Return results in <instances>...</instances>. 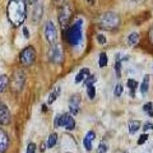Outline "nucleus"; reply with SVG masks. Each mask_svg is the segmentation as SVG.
<instances>
[{"instance_id": "f257e3e1", "label": "nucleus", "mask_w": 153, "mask_h": 153, "mask_svg": "<svg viewBox=\"0 0 153 153\" xmlns=\"http://www.w3.org/2000/svg\"><path fill=\"white\" fill-rule=\"evenodd\" d=\"M7 14L13 26H21L27 17V0H9Z\"/></svg>"}, {"instance_id": "f03ea898", "label": "nucleus", "mask_w": 153, "mask_h": 153, "mask_svg": "<svg viewBox=\"0 0 153 153\" xmlns=\"http://www.w3.org/2000/svg\"><path fill=\"white\" fill-rule=\"evenodd\" d=\"M66 41L71 46H78L83 40V22L82 19H78L73 26H70L66 30Z\"/></svg>"}, {"instance_id": "7ed1b4c3", "label": "nucleus", "mask_w": 153, "mask_h": 153, "mask_svg": "<svg viewBox=\"0 0 153 153\" xmlns=\"http://www.w3.org/2000/svg\"><path fill=\"white\" fill-rule=\"evenodd\" d=\"M121 23L120 16L115 12H106L101 14V17L98 19V25L102 30H107V31H112L115 28H117Z\"/></svg>"}, {"instance_id": "20e7f679", "label": "nucleus", "mask_w": 153, "mask_h": 153, "mask_svg": "<svg viewBox=\"0 0 153 153\" xmlns=\"http://www.w3.org/2000/svg\"><path fill=\"white\" fill-rule=\"evenodd\" d=\"M35 59H36V50L33 49V46H27L26 49L21 52V63L25 66L32 65Z\"/></svg>"}, {"instance_id": "39448f33", "label": "nucleus", "mask_w": 153, "mask_h": 153, "mask_svg": "<svg viewBox=\"0 0 153 153\" xmlns=\"http://www.w3.org/2000/svg\"><path fill=\"white\" fill-rule=\"evenodd\" d=\"M70 18H71V9L69 7V4H64V5L60 7V9H59V23H60L61 28L65 30L70 21Z\"/></svg>"}, {"instance_id": "423d86ee", "label": "nucleus", "mask_w": 153, "mask_h": 153, "mask_svg": "<svg viewBox=\"0 0 153 153\" xmlns=\"http://www.w3.org/2000/svg\"><path fill=\"white\" fill-rule=\"evenodd\" d=\"M45 37H46V41L50 42V44L54 45L56 40H57V31H56V27L52 22H47L46 26H45Z\"/></svg>"}, {"instance_id": "0eeeda50", "label": "nucleus", "mask_w": 153, "mask_h": 153, "mask_svg": "<svg viewBox=\"0 0 153 153\" xmlns=\"http://www.w3.org/2000/svg\"><path fill=\"white\" fill-rule=\"evenodd\" d=\"M49 59L54 64H61L63 61V50L60 45H54L49 50Z\"/></svg>"}, {"instance_id": "6e6552de", "label": "nucleus", "mask_w": 153, "mask_h": 153, "mask_svg": "<svg viewBox=\"0 0 153 153\" xmlns=\"http://www.w3.org/2000/svg\"><path fill=\"white\" fill-rule=\"evenodd\" d=\"M79 105H80V96L73 94L69 100V111L71 115H76L79 112Z\"/></svg>"}, {"instance_id": "1a4fd4ad", "label": "nucleus", "mask_w": 153, "mask_h": 153, "mask_svg": "<svg viewBox=\"0 0 153 153\" xmlns=\"http://www.w3.org/2000/svg\"><path fill=\"white\" fill-rule=\"evenodd\" d=\"M0 123H1V125L10 123V112L8 110V106L4 103H1V106H0Z\"/></svg>"}, {"instance_id": "9d476101", "label": "nucleus", "mask_w": 153, "mask_h": 153, "mask_svg": "<svg viewBox=\"0 0 153 153\" xmlns=\"http://www.w3.org/2000/svg\"><path fill=\"white\" fill-rule=\"evenodd\" d=\"M9 148V137L8 134L1 130L0 131V153H5Z\"/></svg>"}, {"instance_id": "9b49d317", "label": "nucleus", "mask_w": 153, "mask_h": 153, "mask_svg": "<svg viewBox=\"0 0 153 153\" xmlns=\"http://www.w3.org/2000/svg\"><path fill=\"white\" fill-rule=\"evenodd\" d=\"M63 126L66 128L68 130H74L75 128V121L71 114H64L63 115Z\"/></svg>"}, {"instance_id": "f8f14e48", "label": "nucleus", "mask_w": 153, "mask_h": 153, "mask_svg": "<svg viewBox=\"0 0 153 153\" xmlns=\"http://www.w3.org/2000/svg\"><path fill=\"white\" fill-rule=\"evenodd\" d=\"M42 14H44V7H42V4L38 3L33 7V14H32L33 22H40L42 18Z\"/></svg>"}, {"instance_id": "ddd939ff", "label": "nucleus", "mask_w": 153, "mask_h": 153, "mask_svg": "<svg viewBox=\"0 0 153 153\" xmlns=\"http://www.w3.org/2000/svg\"><path fill=\"white\" fill-rule=\"evenodd\" d=\"M14 89H18L21 91L23 88V84H25V75H23L22 71H17L14 74Z\"/></svg>"}, {"instance_id": "4468645a", "label": "nucleus", "mask_w": 153, "mask_h": 153, "mask_svg": "<svg viewBox=\"0 0 153 153\" xmlns=\"http://www.w3.org/2000/svg\"><path fill=\"white\" fill-rule=\"evenodd\" d=\"M94 138H96V134L93 131H88L87 134H85V137H84V139H83V144H84V148L88 152L92 149V143L94 140Z\"/></svg>"}, {"instance_id": "2eb2a0df", "label": "nucleus", "mask_w": 153, "mask_h": 153, "mask_svg": "<svg viewBox=\"0 0 153 153\" xmlns=\"http://www.w3.org/2000/svg\"><path fill=\"white\" fill-rule=\"evenodd\" d=\"M89 75V70L88 68H83V69H80L79 70V73L75 75V79H74V82L75 83H80V82H83V80L87 78V76Z\"/></svg>"}, {"instance_id": "dca6fc26", "label": "nucleus", "mask_w": 153, "mask_h": 153, "mask_svg": "<svg viewBox=\"0 0 153 153\" xmlns=\"http://www.w3.org/2000/svg\"><path fill=\"white\" fill-rule=\"evenodd\" d=\"M128 128H129V133H131V134L137 133L140 129V121H138V120H129Z\"/></svg>"}, {"instance_id": "f3484780", "label": "nucleus", "mask_w": 153, "mask_h": 153, "mask_svg": "<svg viewBox=\"0 0 153 153\" xmlns=\"http://www.w3.org/2000/svg\"><path fill=\"white\" fill-rule=\"evenodd\" d=\"M149 79H151V76L149 75H144V78H143V82L140 84V92L143 94H146L148 92V88H149Z\"/></svg>"}, {"instance_id": "a211bd4d", "label": "nucleus", "mask_w": 153, "mask_h": 153, "mask_svg": "<svg viewBox=\"0 0 153 153\" xmlns=\"http://www.w3.org/2000/svg\"><path fill=\"white\" fill-rule=\"evenodd\" d=\"M138 41H139V35H138L137 32L130 33V35L128 36V38H126V44H128L129 46H134Z\"/></svg>"}, {"instance_id": "6ab92c4d", "label": "nucleus", "mask_w": 153, "mask_h": 153, "mask_svg": "<svg viewBox=\"0 0 153 153\" xmlns=\"http://www.w3.org/2000/svg\"><path fill=\"white\" fill-rule=\"evenodd\" d=\"M59 94H60V88L57 87V88H55V89H54V92H51V93H50L49 100H47V103H49V105L54 103V102H55V100H56L57 97H59Z\"/></svg>"}, {"instance_id": "aec40b11", "label": "nucleus", "mask_w": 153, "mask_h": 153, "mask_svg": "<svg viewBox=\"0 0 153 153\" xmlns=\"http://www.w3.org/2000/svg\"><path fill=\"white\" fill-rule=\"evenodd\" d=\"M56 143H57V134H56V133L50 134L49 139H47V147H49V148H52V147H55Z\"/></svg>"}, {"instance_id": "412c9836", "label": "nucleus", "mask_w": 153, "mask_h": 153, "mask_svg": "<svg viewBox=\"0 0 153 153\" xmlns=\"http://www.w3.org/2000/svg\"><path fill=\"white\" fill-rule=\"evenodd\" d=\"M107 55L105 54V52H101L100 54V57H98V65H100V68H105V66L107 65Z\"/></svg>"}, {"instance_id": "4be33fe9", "label": "nucleus", "mask_w": 153, "mask_h": 153, "mask_svg": "<svg viewBox=\"0 0 153 153\" xmlns=\"http://www.w3.org/2000/svg\"><path fill=\"white\" fill-rule=\"evenodd\" d=\"M126 84H128L129 89L131 91V97H134V91L138 88V82H137V80H134V79H128Z\"/></svg>"}, {"instance_id": "5701e85b", "label": "nucleus", "mask_w": 153, "mask_h": 153, "mask_svg": "<svg viewBox=\"0 0 153 153\" xmlns=\"http://www.w3.org/2000/svg\"><path fill=\"white\" fill-rule=\"evenodd\" d=\"M8 82H9V79H8V76L5 74H3L1 76H0V91H1V92L5 91L7 85H8Z\"/></svg>"}, {"instance_id": "b1692460", "label": "nucleus", "mask_w": 153, "mask_h": 153, "mask_svg": "<svg viewBox=\"0 0 153 153\" xmlns=\"http://www.w3.org/2000/svg\"><path fill=\"white\" fill-rule=\"evenodd\" d=\"M143 110H144V112L147 115H149L151 117L153 116V103L152 102H147L144 106H143Z\"/></svg>"}, {"instance_id": "393cba45", "label": "nucleus", "mask_w": 153, "mask_h": 153, "mask_svg": "<svg viewBox=\"0 0 153 153\" xmlns=\"http://www.w3.org/2000/svg\"><path fill=\"white\" fill-rule=\"evenodd\" d=\"M96 80H97L96 75H88L87 78L84 79V85H85V87H89V85H92Z\"/></svg>"}, {"instance_id": "a878e982", "label": "nucleus", "mask_w": 153, "mask_h": 153, "mask_svg": "<svg viewBox=\"0 0 153 153\" xmlns=\"http://www.w3.org/2000/svg\"><path fill=\"white\" fill-rule=\"evenodd\" d=\"M87 96H88V98L91 100H93L94 98V96H96V88H94V85H89V87H87Z\"/></svg>"}, {"instance_id": "bb28decb", "label": "nucleus", "mask_w": 153, "mask_h": 153, "mask_svg": "<svg viewBox=\"0 0 153 153\" xmlns=\"http://www.w3.org/2000/svg\"><path fill=\"white\" fill-rule=\"evenodd\" d=\"M107 149H108V146L105 142H102V143H100V146L97 147V153H106Z\"/></svg>"}, {"instance_id": "cd10ccee", "label": "nucleus", "mask_w": 153, "mask_h": 153, "mask_svg": "<svg viewBox=\"0 0 153 153\" xmlns=\"http://www.w3.org/2000/svg\"><path fill=\"white\" fill-rule=\"evenodd\" d=\"M54 126H55V128H59V126H63V115H56V116H55V121H54Z\"/></svg>"}, {"instance_id": "c85d7f7f", "label": "nucleus", "mask_w": 153, "mask_h": 153, "mask_svg": "<svg viewBox=\"0 0 153 153\" xmlns=\"http://www.w3.org/2000/svg\"><path fill=\"white\" fill-rule=\"evenodd\" d=\"M115 73H116L117 78H120V76H121V63H120V59H119L116 61V64H115Z\"/></svg>"}, {"instance_id": "c756f323", "label": "nucleus", "mask_w": 153, "mask_h": 153, "mask_svg": "<svg viewBox=\"0 0 153 153\" xmlns=\"http://www.w3.org/2000/svg\"><path fill=\"white\" fill-rule=\"evenodd\" d=\"M123 91H124L123 85L121 84H116V87H115V92H114L115 97H120V96L123 94Z\"/></svg>"}, {"instance_id": "7c9ffc66", "label": "nucleus", "mask_w": 153, "mask_h": 153, "mask_svg": "<svg viewBox=\"0 0 153 153\" xmlns=\"http://www.w3.org/2000/svg\"><path fill=\"white\" fill-rule=\"evenodd\" d=\"M147 139H148V135H147V134H142V135L139 137V139H138V144H139V146L144 144V143L147 142Z\"/></svg>"}, {"instance_id": "2f4dec72", "label": "nucleus", "mask_w": 153, "mask_h": 153, "mask_svg": "<svg viewBox=\"0 0 153 153\" xmlns=\"http://www.w3.org/2000/svg\"><path fill=\"white\" fill-rule=\"evenodd\" d=\"M96 40H97V42H98V44H101V45L106 44V38H105L103 35H97V36H96Z\"/></svg>"}, {"instance_id": "473e14b6", "label": "nucleus", "mask_w": 153, "mask_h": 153, "mask_svg": "<svg viewBox=\"0 0 153 153\" xmlns=\"http://www.w3.org/2000/svg\"><path fill=\"white\" fill-rule=\"evenodd\" d=\"M36 152V144L35 143H30L27 147V153H35Z\"/></svg>"}, {"instance_id": "72a5a7b5", "label": "nucleus", "mask_w": 153, "mask_h": 153, "mask_svg": "<svg viewBox=\"0 0 153 153\" xmlns=\"http://www.w3.org/2000/svg\"><path fill=\"white\" fill-rule=\"evenodd\" d=\"M152 129H153V123H152V121H151V123H146L144 126H143V130H144V131L152 130Z\"/></svg>"}, {"instance_id": "f704fd0d", "label": "nucleus", "mask_w": 153, "mask_h": 153, "mask_svg": "<svg viewBox=\"0 0 153 153\" xmlns=\"http://www.w3.org/2000/svg\"><path fill=\"white\" fill-rule=\"evenodd\" d=\"M148 37H149V41L153 44V26H152V28L149 30V32H148Z\"/></svg>"}, {"instance_id": "c9c22d12", "label": "nucleus", "mask_w": 153, "mask_h": 153, "mask_svg": "<svg viewBox=\"0 0 153 153\" xmlns=\"http://www.w3.org/2000/svg\"><path fill=\"white\" fill-rule=\"evenodd\" d=\"M23 35H25L26 36V38H28V37H30V32H28V30H27V28L25 27V28H23Z\"/></svg>"}, {"instance_id": "e433bc0d", "label": "nucleus", "mask_w": 153, "mask_h": 153, "mask_svg": "<svg viewBox=\"0 0 153 153\" xmlns=\"http://www.w3.org/2000/svg\"><path fill=\"white\" fill-rule=\"evenodd\" d=\"M45 147H46L45 144H42V146H41V149H40V151H41V152H45Z\"/></svg>"}, {"instance_id": "4c0bfd02", "label": "nucleus", "mask_w": 153, "mask_h": 153, "mask_svg": "<svg viewBox=\"0 0 153 153\" xmlns=\"http://www.w3.org/2000/svg\"><path fill=\"white\" fill-rule=\"evenodd\" d=\"M87 3H89L91 5H92V4H93V0H87Z\"/></svg>"}, {"instance_id": "58836bf2", "label": "nucleus", "mask_w": 153, "mask_h": 153, "mask_svg": "<svg viewBox=\"0 0 153 153\" xmlns=\"http://www.w3.org/2000/svg\"><path fill=\"white\" fill-rule=\"evenodd\" d=\"M30 3H36V1H38V0H28Z\"/></svg>"}, {"instance_id": "ea45409f", "label": "nucleus", "mask_w": 153, "mask_h": 153, "mask_svg": "<svg viewBox=\"0 0 153 153\" xmlns=\"http://www.w3.org/2000/svg\"><path fill=\"white\" fill-rule=\"evenodd\" d=\"M54 1H56V3H59V1H60V0H54Z\"/></svg>"}, {"instance_id": "a19ab883", "label": "nucleus", "mask_w": 153, "mask_h": 153, "mask_svg": "<svg viewBox=\"0 0 153 153\" xmlns=\"http://www.w3.org/2000/svg\"><path fill=\"white\" fill-rule=\"evenodd\" d=\"M133 1H139V0H133Z\"/></svg>"}]
</instances>
